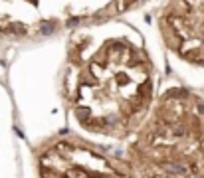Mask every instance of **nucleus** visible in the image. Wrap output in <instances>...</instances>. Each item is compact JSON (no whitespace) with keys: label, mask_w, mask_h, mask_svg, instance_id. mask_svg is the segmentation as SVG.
I'll return each instance as SVG.
<instances>
[{"label":"nucleus","mask_w":204,"mask_h":178,"mask_svg":"<svg viewBox=\"0 0 204 178\" xmlns=\"http://www.w3.org/2000/svg\"><path fill=\"white\" fill-rule=\"evenodd\" d=\"M131 156L141 178H204V103L184 89L166 93Z\"/></svg>","instance_id":"f257e3e1"},{"label":"nucleus","mask_w":204,"mask_h":178,"mask_svg":"<svg viewBox=\"0 0 204 178\" xmlns=\"http://www.w3.org/2000/svg\"><path fill=\"white\" fill-rule=\"evenodd\" d=\"M40 178H135L129 164L113 160L81 139H56L40 154Z\"/></svg>","instance_id":"f03ea898"}]
</instances>
